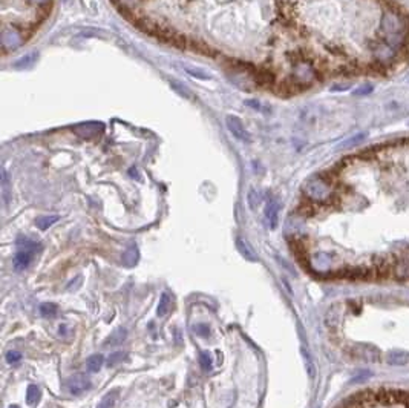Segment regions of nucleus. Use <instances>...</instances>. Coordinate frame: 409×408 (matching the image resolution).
<instances>
[{
	"label": "nucleus",
	"mask_w": 409,
	"mask_h": 408,
	"mask_svg": "<svg viewBox=\"0 0 409 408\" xmlns=\"http://www.w3.org/2000/svg\"><path fill=\"white\" fill-rule=\"evenodd\" d=\"M382 30L385 32V37L391 44L394 46H399V44L403 43L405 37H406V26L405 22L402 20V17L396 12H385L383 18H382Z\"/></svg>",
	"instance_id": "1"
},
{
	"label": "nucleus",
	"mask_w": 409,
	"mask_h": 408,
	"mask_svg": "<svg viewBox=\"0 0 409 408\" xmlns=\"http://www.w3.org/2000/svg\"><path fill=\"white\" fill-rule=\"evenodd\" d=\"M17 246H18V250L14 256V268L17 272H21V270H26L29 267L35 252L38 250L40 244H37L28 238L20 236L17 240Z\"/></svg>",
	"instance_id": "2"
},
{
	"label": "nucleus",
	"mask_w": 409,
	"mask_h": 408,
	"mask_svg": "<svg viewBox=\"0 0 409 408\" xmlns=\"http://www.w3.org/2000/svg\"><path fill=\"white\" fill-rule=\"evenodd\" d=\"M66 387L71 394L75 396V394H81L83 392H86L90 387V384L84 374H74L66 380Z\"/></svg>",
	"instance_id": "3"
},
{
	"label": "nucleus",
	"mask_w": 409,
	"mask_h": 408,
	"mask_svg": "<svg viewBox=\"0 0 409 408\" xmlns=\"http://www.w3.org/2000/svg\"><path fill=\"white\" fill-rule=\"evenodd\" d=\"M227 126H229V129L233 132V135H235L238 140H241V142H250L248 132L245 130L242 122L238 117H235V116H229V117H227Z\"/></svg>",
	"instance_id": "4"
},
{
	"label": "nucleus",
	"mask_w": 409,
	"mask_h": 408,
	"mask_svg": "<svg viewBox=\"0 0 409 408\" xmlns=\"http://www.w3.org/2000/svg\"><path fill=\"white\" fill-rule=\"evenodd\" d=\"M236 247H238L239 254H241L247 261H252V262L258 261V255L255 254V250L252 248V246H250L245 240L236 238Z\"/></svg>",
	"instance_id": "5"
},
{
	"label": "nucleus",
	"mask_w": 409,
	"mask_h": 408,
	"mask_svg": "<svg viewBox=\"0 0 409 408\" xmlns=\"http://www.w3.org/2000/svg\"><path fill=\"white\" fill-rule=\"evenodd\" d=\"M278 212H279V206H278V202L276 200H268L267 202V209H265V216L271 226V229H275L276 226H278Z\"/></svg>",
	"instance_id": "6"
},
{
	"label": "nucleus",
	"mask_w": 409,
	"mask_h": 408,
	"mask_svg": "<svg viewBox=\"0 0 409 408\" xmlns=\"http://www.w3.org/2000/svg\"><path fill=\"white\" fill-rule=\"evenodd\" d=\"M121 261L126 267H133L138 261V248L136 246H130L129 248L123 252V256H121Z\"/></svg>",
	"instance_id": "7"
},
{
	"label": "nucleus",
	"mask_w": 409,
	"mask_h": 408,
	"mask_svg": "<svg viewBox=\"0 0 409 408\" xmlns=\"http://www.w3.org/2000/svg\"><path fill=\"white\" fill-rule=\"evenodd\" d=\"M170 307H172V298H170V294L169 293H163L161 294V298H160V302H158V308H156V314L160 316V318H163V316H166L169 312H170Z\"/></svg>",
	"instance_id": "8"
},
{
	"label": "nucleus",
	"mask_w": 409,
	"mask_h": 408,
	"mask_svg": "<svg viewBox=\"0 0 409 408\" xmlns=\"http://www.w3.org/2000/svg\"><path fill=\"white\" fill-rule=\"evenodd\" d=\"M103 364H104V358L101 354H92L86 360V368L90 373H97V372H100Z\"/></svg>",
	"instance_id": "9"
},
{
	"label": "nucleus",
	"mask_w": 409,
	"mask_h": 408,
	"mask_svg": "<svg viewBox=\"0 0 409 408\" xmlns=\"http://www.w3.org/2000/svg\"><path fill=\"white\" fill-rule=\"evenodd\" d=\"M117 398H118V390H112V392L106 393L97 408H113L115 406Z\"/></svg>",
	"instance_id": "10"
},
{
	"label": "nucleus",
	"mask_w": 409,
	"mask_h": 408,
	"mask_svg": "<svg viewBox=\"0 0 409 408\" xmlns=\"http://www.w3.org/2000/svg\"><path fill=\"white\" fill-rule=\"evenodd\" d=\"M126 336H127V332H126V328H118V330H115L113 332L112 334H110V338H107L106 339V346H118V344H121L124 339H126Z\"/></svg>",
	"instance_id": "11"
},
{
	"label": "nucleus",
	"mask_w": 409,
	"mask_h": 408,
	"mask_svg": "<svg viewBox=\"0 0 409 408\" xmlns=\"http://www.w3.org/2000/svg\"><path fill=\"white\" fill-rule=\"evenodd\" d=\"M58 312V307L52 302H44L40 306V314L43 318H54Z\"/></svg>",
	"instance_id": "12"
},
{
	"label": "nucleus",
	"mask_w": 409,
	"mask_h": 408,
	"mask_svg": "<svg viewBox=\"0 0 409 408\" xmlns=\"http://www.w3.org/2000/svg\"><path fill=\"white\" fill-rule=\"evenodd\" d=\"M38 399H40V390H38V387H37V385H29L28 390H26V402L29 405H34V404L38 402Z\"/></svg>",
	"instance_id": "13"
},
{
	"label": "nucleus",
	"mask_w": 409,
	"mask_h": 408,
	"mask_svg": "<svg viewBox=\"0 0 409 408\" xmlns=\"http://www.w3.org/2000/svg\"><path fill=\"white\" fill-rule=\"evenodd\" d=\"M58 220V216L57 215H51V216H40L38 220H37V226H38V229H41V230H46L49 226H52L55 221Z\"/></svg>",
	"instance_id": "14"
},
{
	"label": "nucleus",
	"mask_w": 409,
	"mask_h": 408,
	"mask_svg": "<svg viewBox=\"0 0 409 408\" xmlns=\"http://www.w3.org/2000/svg\"><path fill=\"white\" fill-rule=\"evenodd\" d=\"M199 366L202 367V370L206 372H210L212 367H213V360H212V356L207 353V352H202L199 354Z\"/></svg>",
	"instance_id": "15"
},
{
	"label": "nucleus",
	"mask_w": 409,
	"mask_h": 408,
	"mask_svg": "<svg viewBox=\"0 0 409 408\" xmlns=\"http://www.w3.org/2000/svg\"><path fill=\"white\" fill-rule=\"evenodd\" d=\"M393 50L388 48V46H385V44H380L379 48H376V56L379 60H386V58H391L393 57Z\"/></svg>",
	"instance_id": "16"
},
{
	"label": "nucleus",
	"mask_w": 409,
	"mask_h": 408,
	"mask_svg": "<svg viewBox=\"0 0 409 408\" xmlns=\"http://www.w3.org/2000/svg\"><path fill=\"white\" fill-rule=\"evenodd\" d=\"M126 358V353H123V352H117V353H112L110 356H109V359H107V366L109 367H113V366H117L118 362H121L123 359Z\"/></svg>",
	"instance_id": "17"
},
{
	"label": "nucleus",
	"mask_w": 409,
	"mask_h": 408,
	"mask_svg": "<svg viewBox=\"0 0 409 408\" xmlns=\"http://www.w3.org/2000/svg\"><path fill=\"white\" fill-rule=\"evenodd\" d=\"M193 332H195L196 334L202 336V338H207V336L210 334V327H209L207 324H204V322H199V324L193 326Z\"/></svg>",
	"instance_id": "18"
},
{
	"label": "nucleus",
	"mask_w": 409,
	"mask_h": 408,
	"mask_svg": "<svg viewBox=\"0 0 409 408\" xmlns=\"http://www.w3.org/2000/svg\"><path fill=\"white\" fill-rule=\"evenodd\" d=\"M365 137H367V134H357L356 137H353V138H350L348 142H345V143L342 144V148H353V146H359V143H362L363 140H365Z\"/></svg>",
	"instance_id": "19"
},
{
	"label": "nucleus",
	"mask_w": 409,
	"mask_h": 408,
	"mask_svg": "<svg viewBox=\"0 0 409 408\" xmlns=\"http://www.w3.org/2000/svg\"><path fill=\"white\" fill-rule=\"evenodd\" d=\"M259 201H261V196H259V194H256V190H250V194H248V204H250V208L252 209H256L258 208V204H259Z\"/></svg>",
	"instance_id": "20"
},
{
	"label": "nucleus",
	"mask_w": 409,
	"mask_h": 408,
	"mask_svg": "<svg viewBox=\"0 0 409 408\" xmlns=\"http://www.w3.org/2000/svg\"><path fill=\"white\" fill-rule=\"evenodd\" d=\"M21 359V353L17 352V350H9L6 353V360H8V364H17V362Z\"/></svg>",
	"instance_id": "21"
},
{
	"label": "nucleus",
	"mask_w": 409,
	"mask_h": 408,
	"mask_svg": "<svg viewBox=\"0 0 409 408\" xmlns=\"http://www.w3.org/2000/svg\"><path fill=\"white\" fill-rule=\"evenodd\" d=\"M368 92H371V86H365V88H362V89H357L356 90V96H362V94H368Z\"/></svg>",
	"instance_id": "22"
},
{
	"label": "nucleus",
	"mask_w": 409,
	"mask_h": 408,
	"mask_svg": "<svg viewBox=\"0 0 409 408\" xmlns=\"http://www.w3.org/2000/svg\"><path fill=\"white\" fill-rule=\"evenodd\" d=\"M189 71H190V74H192V76H195V74H196V72H195L193 70H189ZM198 76H199L201 78H207V76H204V74H198Z\"/></svg>",
	"instance_id": "23"
},
{
	"label": "nucleus",
	"mask_w": 409,
	"mask_h": 408,
	"mask_svg": "<svg viewBox=\"0 0 409 408\" xmlns=\"http://www.w3.org/2000/svg\"><path fill=\"white\" fill-rule=\"evenodd\" d=\"M9 408H18V406H17V405H11Z\"/></svg>",
	"instance_id": "24"
}]
</instances>
